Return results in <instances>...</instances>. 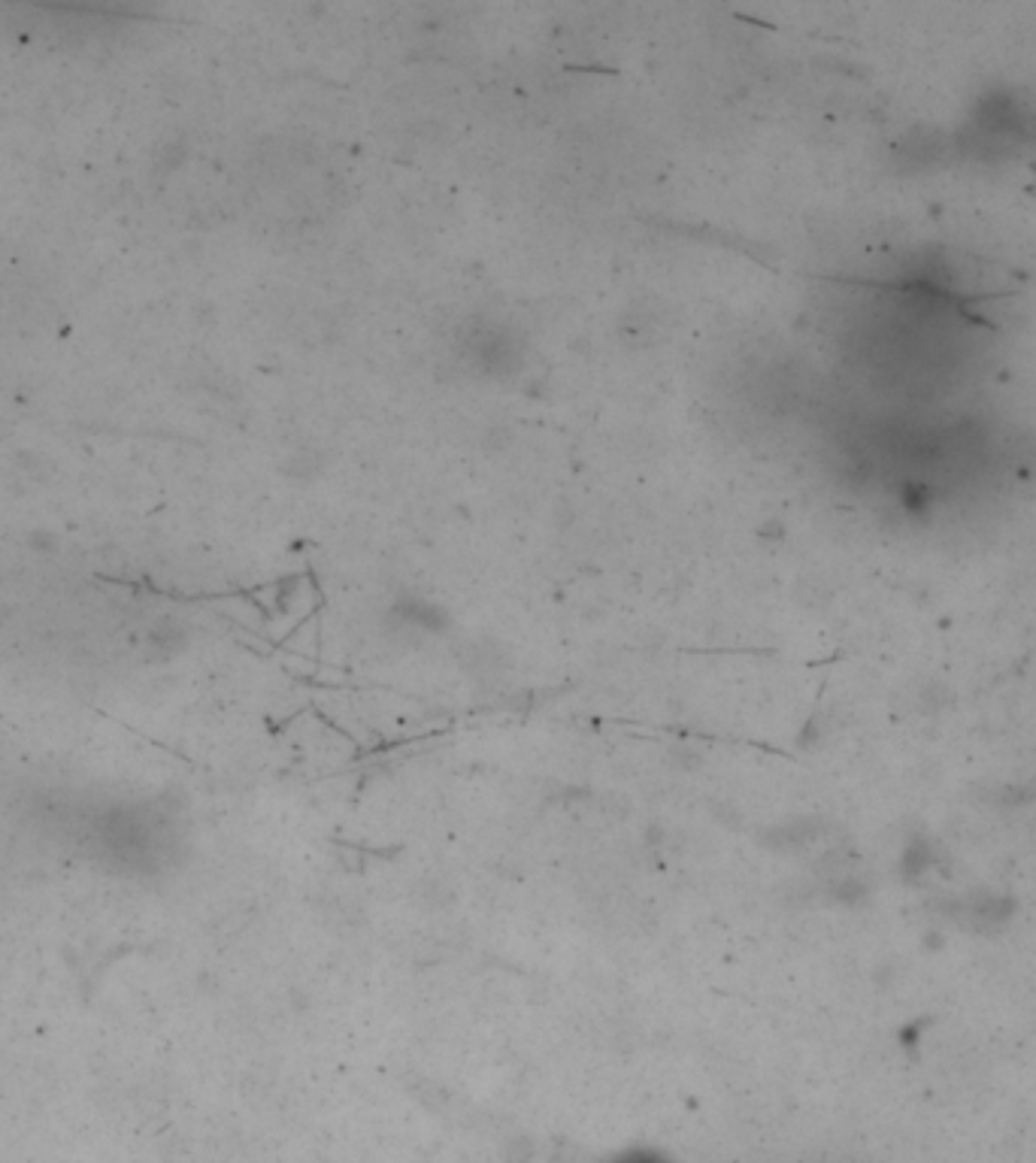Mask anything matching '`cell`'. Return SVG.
I'll return each instance as SVG.
<instances>
[{
  "label": "cell",
  "instance_id": "1",
  "mask_svg": "<svg viewBox=\"0 0 1036 1163\" xmlns=\"http://www.w3.org/2000/svg\"><path fill=\"white\" fill-rule=\"evenodd\" d=\"M73 855L119 879H158L185 855V821L164 800L67 797L46 815Z\"/></svg>",
  "mask_w": 1036,
  "mask_h": 1163
},
{
  "label": "cell",
  "instance_id": "2",
  "mask_svg": "<svg viewBox=\"0 0 1036 1163\" xmlns=\"http://www.w3.org/2000/svg\"><path fill=\"white\" fill-rule=\"evenodd\" d=\"M607 1163H676L670 1154H663V1151H657V1148H646V1145H640V1148H625V1151H619L616 1157H610Z\"/></svg>",
  "mask_w": 1036,
  "mask_h": 1163
}]
</instances>
